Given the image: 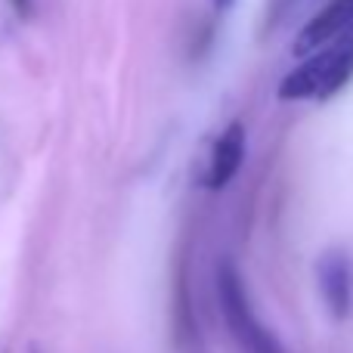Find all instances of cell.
Segmentation results:
<instances>
[{
  "label": "cell",
  "mask_w": 353,
  "mask_h": 353,
  "mask_svg": "<svg viewBox=\"0 0 353 353\" xmlns=\"http://www.w3.org/2000/svg\"><path fill=\"white\" fill-rule=\"evenodd\" d=\"M353 78V31L332 41L329 47L310 53L292 74L279 81V99L307 103V99H332Z\"/></svg>",
  "instance_id": "cell-1"
},
{
  "label": "cell",
  "mask_w": 353,
  "mask_h": 353,
  "mask_svg": "<svg viewBox=\"0 0 353 353\" xmlns=\"http://www.w3.org/2000/svg\"><path fill=\"white\" fill-rule=\"evenodd\" d=\"M217 301L226 332H230V338L239 344L242 353H285L279 338L263 325V319H257L248 288L242 282V273L230 261H220L217 267Z\"/></svg>",
  "instance_id": "cell-2"
},
{
  "label": "cell",
  "mask_w": 353,
  "mask_h": 353,
  "mask_svg": "<svg viewBox=\"0 0 353 353\" xmlns=\"http://www.w3.org/2000/svg\"><path fill=\"white\" fill-rule=\"evenodd\" d=\"M316 282H319V294H323V304L329 310V316L335 323L353 313V257L347 248L341 245H332L319 254L316 261Z\"/></svg>",
  "instance_id": "cell-3"
},
{
  "label": "cell",
  "mask_w": 353,
  "mask_h": 353,
  "mask_svg": "<svg viewBox=\"0 0 353 353\" xmlns=\"http://www.w3.org/2000/svg\"><path fill=\"white\" fill-rule=\"evenodd\" d=\"M353 31V0H329L294 37V56H310Z\"/></svg>",
  "instance_id": "cell-4"
},
{
  "label": "cell",
  "mask_w": 353,
  "mask_h": 353,
  "mask_svg": "<svg viewBox=\"0 0 353 353\" xmlns=\"http://www.w3.org/2000/svg\"><path fill=\"white\" fill-rule=\"evenodd\" d=\"M242 161H245V124L230 121L223 128V134L214 140L211 159H208V168H205V174H201V186H205L208 192L226 189L236 180Z\"/></svg>",
  "instance_id": "cell-5"
},
{
  "label": "cell",
  "mask_w": 353,
  "mask_h": 353,
  "mask_svg": "<svg viewBox=\"0 0 353 353\" xmlns=\"http://www.w3.org/2000/svg\"><path fill=\"white\" fill-rule=\"evenodd\" d=\"M171 319H174V341L183 350H189L195 344V316H192V298H189V261L186 257H180L174 267Z\"/></svg>",
  "instance_id": "cell-6"
},
{
  "label": "cell",
  "mask_w": 353,
  "mask_h": 353,
  "mask_svg": "<svg viewBox=\"0 0 353 353\" xmlns=\"http://www.w3.org/2000/svg\"><path fill=\"white\" fill-rule=\"evenodd\" d=\"M298 6V0H267L261 16V37H270L282 22L288 19V12Z\"/></svg>",
  "instance_id": "cell-7"
},
{
  "label": "cell",
  "mask_w": 353,
  "mask_h": 353,
  "mask_svg": "<svg viewBox=\"0 0 353 353\" xmlns=\"http://www.w3.org/2000/svg\"><path fill=\"white\" fill-rule=\"evenodd\" d=\"M10 6L16 10L19 19H28L31 12H34V0H10Z\"/></svg>",
  "instance_id": "cell-8"
},
{
  "label": "cell",
  "mask_w": 353,
  "mask_h": 353,
  "mask_svg": "<svg viewBox=\"0 0 353 353\" xmlns=\"http://www.w3.org/2000/svg\"><path fill=\"white\" fill-rule=\"evenodd\" d=\"M232 3H236V0H214V12H217V16H223V12L232 10Z\"/></svg>",
  "instance_id": "cell-9"
},
{
  "label": "cell",
  "mask_w": 353,
  "mask_h": 353,
  "mask_svg": "<svg viewBox=\"0 0 353 353\" xmlns=\"http://www.w3.org/2000/svg\"><path fill=\"white\" fill-rule=\"evenodd\" d=\"M31 353H41V350H37V347H31Z\"/></svg>",
  "instance_id": "cell-10"
}]
</instances>
